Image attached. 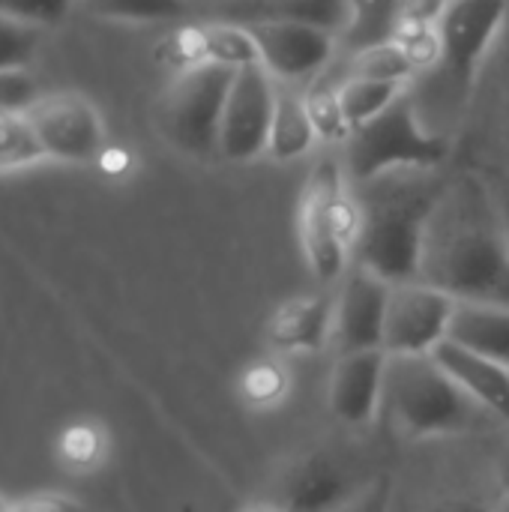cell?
<instances>
[{"label": "cell", "instance_id": "1", "mask_svg": "<svg viewBox=\"0 0 509 512\" xmlns=\"http://www.w3.org/2000/svg\"><path fill=\"white\" fill-rule=\"evenodd\" d=\"M417 279L459 303L509 306V237L489 183L471 174L447 183L426 228Z\"/></svg>", "mask_w": 509, "mask_h": 512}, {"label": "cell", "instance_id": "2", "mask_svg": "<svg viewBox=\"0 0 509 512\" xmlns=\"http://www.w3.org/2000/svg\"><path fill=\"white\" fill-rule=\"evenodd\" d=\"M447 183L441 171H390L354 183L360 213L354 264L390 285L417 282L426 228Z\"/></svg>", "mask_w": 509, "mask_h": 512}, {"label": "cell", "instance_id": "3", "mask_svg": "<svg viewBox=\"0 0 509 512\" xmlns=\"http://www.w3.org/2000/svg\"><path fill=\"white\" fill-rule=\"evenodd\" d=\"M384 408L411 441L456 438L489 417L435 360V354L390 357Z\"/></svg>", "mask_w": 509, "mask_h": 512}, {"label": "cell", "instance_id": "4", "mask_svg": "<svg viewBox=\"0 0 509 512\" xmlns=\"http://www.w3.org/2000/svg\"><path fill=\"white\" fill-rule=\"evenodd\" d=\"M360 213L357 198L348 186L345 165L321 159L300 192L297 204V237L309 273L321 285H339L351 270L357 249Z\"/></svg>", "mask_w": 509, "mask_h": 512}, {"label": "cell", "instance_id": "5", "mask_svg": "<svg viewBox=\"0 0 509 512\" xmlns=\"http://www.w3.org/2000/svg\"><path fill=\"white\" fill-rule=\"evenodd\" d=\"M447 159V135L423 123L417 99L408 90L345 141V174L351 183H366L390 171H441Z\"/></svg>", "mask_w": 509, "mask_h": 512}, {"label": "cell", "instance_id": "6", "mask_svg": "<svg viewBox=\"0 0 509 512\" xmlns=\"http://www.w3.org/2000/svg\"><path fill=\"white\" fill-rule=\"evenodd\" d=\"M234 72L222 63H195L174 72L156 102V126L174 150L192 159L219 156L222 111Z\"/></svg>", "mask_w": 509, "mask_h": 512}, {"label": "cell", "instance_id": "7", "mask_svg": "<svg viewBox=\"0 0 509 512\" xmlns=\"http://www.w3.org/2000/svg\"><path fill=\"white\" fill-rule=\"evenodd\" d=\"M509 15V0H453L438 21V69L456 93H468L480 63Z\"/></svg>", "mask_w": 509, "mask_h": 512}, {"label": "cell", "instance_id": "8", "mask_svg": "<svg viewBox=\"0 0 509 512\" xmlns=\"http://www.w3.org/2000/svg\"><path fill=\"white\" fill-rule=\"evenodd\" d=\"M45 159L57 162H93L105 150V123L96 105L75 93V90H57L42 93L27 111H24Z\"/></svg>", "mask_w": 509, "mask_h": 512}, {"label": "cell", "instance_id": "9", "mask_svg": "<svg viewBox=\"0 0 509 512\" xmlns=\"http://www.w3.org/2000/svg\"><path fill=\"white\" fill-rule=\"evenodd\" d=\"M276 93H279V84L261 63H252L234 72L231 93L222 111V129H219L222 159L252 162L258 156H267Z\"/></svg>", "mask_w": 509, "mask_h": 512}, {"label": "cell", "instance_id": "10", "mask_svg": "<svg viewBox=\"0 0 509 512\" xmlns=\"http://www.w3.org/2000/svg\"><path fill=\"white\" fill-rule=\"evenodd\" d=\"M456 303L459 300L420 279L393 285L384 321V351L390 357L435 354V348L450 339Z\"/></svg>", "mask_w": 509, "mask_h": 512}, {"label": "cell", "instance_id": "11", "mask_svg": "<svg viewBox=\"0 0 509 512\" xmlns=\"http://www.w3.org/2000/svg\"><path fill=\"white\" fill-rule=\"evenodd\" d=\"M357 498L351 471L336 456L312 450L282 465L270 501L288 512H345Z\"/></svg>", "mask_w": 509, "mask_h": 512}, {"label": "cell", "instance_id": "12", "mask_svg": "<svg viewBox=\"0 0 509 512\" xmlns=\"http://www.w3.org/2000/svg\"><path fill=\"white\" fill-rule=\"evenodd\" d=\"M393 285L378 273L354 264L339 282L336 294V327L333 342L339 354L384 348V321Z\"/></svg>", "mask_w": 509, "mask_h": 512}, {"label": "cell", "instance_id": "13", "mask_svg": "<svg viewBox=\"0 0 509 512\" xmlns=\"http://www.w3.org/2000/svg\"><path fill=\"white\" fill-rule=\"evenodd\" d=\"M246 30L255 42L258 63L285 84L318 75L333 60L339 42L336 33L309 24H249Z\"/></svg>", "mask_w": 509, "mask_h": 512}, {"label": "cell", "instance_id": "14", "mask_svg": "<svg viewBox=\"0 0 509 512\" xmlns=\"http://www.w3.org/2000/svg\"><path fill=\"white\" fill-rule=\"evenodd\" d=\"M387 363L390 354L384 348L339 354L327 387V402L339 423L351 429H366L378 420V414L384 411Z\"/></svg>", "mask_w": 509, "mask_h": 512}, {"label": "cell", "instance_id": "15", "mask_svg": "<svg viewBox=\"0 0 509 512\" xmlns=\"http://www.w3.org/2000/svg\"><path fill=\"white\" fill-rule=\"evenodd\" d=\"M336 294L309 291L288 297L264 327V339L276 354H318L333 342Z\"/></svg>", "mask_w": 509, "mask_h": 512}, {"label": "cell", "instance_id": "16", "mask_svg": "<svg viewBox=\"0 0 509 512\" xmlns=\"http://www.w3.org/2000/svg\"><path fill=\"white\" fill-rule=\"evenodd\" d=\"M213 21L249 24H309L342 36L348 24V0H213Z\"/></svg>", "mask_w": 509, "mask_h": 512}, {"label": "cell", "instance_id": "17", "mask_svg": "<svg viewBox=\"0 0 509 512\" xmlns=\"http://www.w3.org/2000/svg\"><path fill=\"white\" fill-rule=\"evenodd\" d=\"M435 360L444 366V372L495 420L507 423L509 426V369L483 357L474 354L456 342H444L435 348Z\"/></svg>", "mask_w": 509, "mask_h": 512}, {"label": "cell", "instance_id": "18", "mask_svg": "<svg viewBox=\"0 0 509 512\" xmlns=\"http://www.w3.org/2000/svg\"><path fill=\"white\" fill-rule=\"evenodd\" d=\"M450 342L483 354L509 369V306L492 303H456L450 324Z\"/></svg>", "mask_w": 509, "mask_h": 512}, {"label": "cell", "instance_id": "19", "mask_svg": "<svg viewBox=\"0 0 509 512\" xmlns=\"http://www.w3.org/2000/svg\"><path fill=\"white\" fill-rule=\"evenodd\" d=\"M318 141H321V135L312 120L306 96L294 93L288 87H279L273 123H270L267 156L276 162H294V159H303Z\"/></svg>", "mask_w": 509, "mask_h": 512}, {"label": "cell", "instance_id": "20", "mask_svg": "<svg viewBox=\"0 0 509 512\" xmlns=\"http://www.w3.org/2000/svg\"><path fill=\"white\" fill-rule=\"evenodd\" d=\"M402 24V0H348V24L339 42L357 54L393 42Z\"/></svg>", "mask_w": 509, "mask_h": 512}, {"label": "cell", "instance_id": "21", "mask_svg": "<svg viewBox=\"0 0 509 512\" xmlns=\"http://www.w3.org/2000/svg\"><path fill=\"white\" fill-rule=\"evenodd\" d=\"M405 90H408V84L372 81V78H342L336 84L339 108H342V117H345L351 132L366 126L378 114H384Z\"/></svg>", "mask_w": 509, "mask_h": 512}, {"label": "cell", "instance_id": "22", "mask_svg": "<svg viewBox=\"0 0 509 512\" xmlns=\"http://www.w3.org/2000/svg\"><path fill=\"white\" fill-rule=\"evenodd\" d=\"M81 9L99 21L153 24V21H177L189 15L192 0H81Z\"/></svg>", "mask_w": 509, "mask_h": 512}, {"label": "cell", "instance_id": "23", "mask_svg": "<svg viewBox=\"0 0 509 512\" xmlns=\"http://www.w3.org/2000/svg\"><path fill=\"white\" fill-rule=\"evenodd\" d=\"M417 66L414 60L405 54V48L393 39L384 45H372L366 51L351 54L345 78H372V81H396V84H408L414 78Z\"/></svg>", "mask_w": 509, "mask_h": 512}, {"label": "cell", "instance_id": "24", "mask_svg": "<svg viewBox=\"0 0 509 512\" xmlns=\"http://www.w3.org/2000/svg\"><path fill=\"white\" fill-rule=\"evenodd\" d=\"M108 453V435L99 423L93 420H78V423H69L60 438H57V456L60 462L69 468V471H93L102 465Z\"/></svg>", "mask_w": 509, "mask_h": 512}, {"label": "cell", "instance_id": "25", "mask_svg": "<svg viewBox=\"0 0 509 512\" xmlns=\"http://www.w3.org/2000/svg\"><path fill=\"white\" fill-rule=\"evenodd\" d=\"M45 162V153L24 114L0 111V174Z\"/></svg>", "mask_w": 509, "mask_h": 512}, {"label": "cell", "instance_id": "26", "mask_svg": "<svg viewBox=\"0 0 509 512\" xmlns=\"http://www.w3.org/2000/svg\"><path fill=\"white\" fill-rule=\"evenodd\" d=\"M291 390V375L279 360H255L243 369L240 378V396L252 408H273L279 405Z\"/></svg>", "mask_w": 509, "mask_h": 512}, {"label": "cell", "instance_id": "27", "mask_svg": "<svg viewBox=\"0 0 509 512\" xmlns=\"http://www.w3.org/2000/svg\"><path fill=\"white\" fill-rule=\"evenodd\" d=\"M42 27L0 15V72L6 69H27L39 51Z\"/></svg>", "mask_w": 509, "mask_h": 512}, {"label": "cell", "instance_id": "28", "mask_svg": "<svg viewBox=\"0 0 509 512\" xmlns=\"http://www.w3.org/2000/svg\"><path fill=\"white\" fill-rule=\"evenodd\" d=\"M306 102H309V111H312V120L318 126V135L321 141H348L351 129L342 117V108H339V96H336V87H312L306 93Z\"/></svg>", "mask_w": 509, "mask_h": 512}, {"label": "cell", "instance_id": "29", "mask_svg": "<svg viewBox=\"0 0 509 512\" xmlns=\"http://www.w3.org/2000/svg\"><path fill=\"white\" fill-rule=\"evenodd\" d=\"M75 0H0V15L36 24V27H54L60 24Z\"/></svg>", "mask_w": 509, "mask_h": 512}, {"label": "cell", "instance_id": "30", "mask_svg": "<svg viewBox=\"0 0 509 512\" xmlns=\"http://www.w3.org/2000/svg\"><path fill=\"white\" fill-rule=\"evenodd\" d=\"M42 96L36 78L27 69H6L0 72V111L24 114Z\"/></svg>", "mask_w": 509, "mask_h": 512}, {"label": "cell", "instance_id": "31", "mask_svg": "<svg viewBox=\"0 0 509 512\" xmlns=\"http://www.w3.org/2000/svg\"><path fill=\"white\" fill-rule=\"evenodd\" d=\"M9 512H84V507L66 495H54V492H45V495H30V498H21L15 501Z\"/></svg>", "mask_w": 509, "mask_h": 512}, {"label": "cell", "instance_id": "32", "mask_svg": "<svg viewBox=\"0 0 509 512\" xmlns=\"http://www.w3.org/2000/svg\"><path fill=\"white\" fill-rule=\"evenodd\" d=\"M345 512H390V480H375Z\"/></svg>", "mask_w": 509, "mask_h": 512}, {"label": "cell", "instance_id": "33", "mask_svg": "<svg viewBox=\"0 0 509 512\" xmlns=\"http://www.w3.org/2000/svg\"><path fill=\"white\" fill-rule=\"evenodd\" d=\"M435 512H495V504H483L477 498H450V501L438 504Z\"/></svg>", "mask_w": 509, "mask_h": 512}, {"label": "cell", "instance_id": "34", "mask_svg": "<svg viewBox=\"0 0 509 512\" xmlns=\"http://www.w3.org/2000/svg\"><path fill=\"white\" fill-rule=\"evenodd\" d=\"M495 480H498L501 498H509V444L498 453V459H495Z\"/></svg>", "mask_w": 509, "mask_h": 512}, {"label": "cell", "instance_id": "35", "mask_svg": "<svg viewBox=\"0 0 509 512\" xmlns=\"http://www.w3.org/2000/svg\"><path fill=\"white\" fill-rule=\"evenodd\" d=\"M492 192H495V201H498V210H501V219H504V228H507V237H509V180L495 183V186H492Z\"/></svg>", "mask_w": 509, "mask_h": 512}, {"label": "cell", "instance_id": "36", "mask_svg": "<svg viewBox=\"0 0 509 512\" xmlns=\"http://www.w3.org/2000/svg\"><path fill=\"white\" fill-rule=\"evenodd\" d=\"M240 512H288V510H282L276 501H270V498H267V501H252V504H246Z\"/></svg>", "mask_w": 509, "mask_h": 512}, {"label": "cell", "instance_id": "37", "mask_svg": "<svg viewBox=\"0 0 509 512\" xmlns=\"http://www.w3.org/2000/svg\"><path fill=\"white\" fill-rule=\"evenodd\" d=\"M495 512H509V498H498L495 501Z\"/></svg>", "mask_w": 509, "mask_h": 512}, {"label": "cell", "instance_id": "38", "mask_svg": "<svg viewBox=\"0 0 509 512\" xmlns=\"http://www.w3.org/2000/svg\"><path fill=\"white\" fill-rule=\"evenodd\" d=\"M9 507H12V504H9V501H6V498L0 495V512H9Z\"/></svg>", "mask_w": 509, "mask_h": 512}]
</instances>
